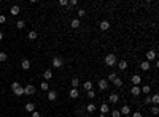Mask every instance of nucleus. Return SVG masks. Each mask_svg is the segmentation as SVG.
<instances>
[{
    "label": "nucleus",
    "mask_w": 159,
    "mask_h": 117,
    "mask_svg": "<svg viewBox=\"0 0 159 117\" xmlns=\"http://www.w3.org/2000/svg\"><path fill=\"white\" fill-rule=\"evenodd\" d=\"M105 65L107 66H115L116 65V55L115 54H107L105 55Z\"/></svg>",
    "instance_id": "obj_1"
},
{
    "label": "nucleus",
    "mask_w": 159,
    "mask_h": 117,
    "mask_svg": "<svg viewBox=\"0 0 159 117\" xmlns=\"http://www.w3.org/2000/svg\"><path fill=\"white\" fill-rule=\"evenodd\" d=\"M132 82H134V85H138V84L142 82V76L134 74V76H132Z\"/></svg>",
    "instance_id": "obj_14"
},
{
    "label": "nucleus",
    "mask_w": 159,
    "mask_h": 117,
    "mask_svg": "<svg viewBox=\"0 0 159 117\" xmlns=\"http://www.w3.org/2000/svg\"><path fill=\"white\" fill-rule=\"evenodd\" d=\"M37 38V32L35 30H30L29 32V40H35Z\"/></svg>",
    "instance_id": "obj_30"
},
{
    "label": "nucleus",
    "mask_w": 159,
    "mask_h": 117,
    "mask_svg": "<svg viewBox=\"0 0 159 117\" xmlns=\"http://www.w3.org/2000/svg\"><path fill=\"white\" fill-rule=\"evenodd\" d=\"M84 117H91V116H84Z\"/></svg>",
    "instance_id": "obj_47"
},
{
    "label": "nucleus",
    "mask_w": 159,
    "mask_h": 117,
    "mask_svg": "<svg viewBox=\"0 0 159 117\" xmlns=\"http://www.w3.org/2000/svg\"><path fill=\"white\" fill-rule=\"evenodd\" d=\"M21 66H22V70H29V68H30V60H29V59H22Z\"/></svg>",
    "instance_id": "obj_10"
},
{
    "label": "nucleus",
    "mask_w": 159,
    "mask_h": 117,
    "mask_svg": "<svg viewBox=\"0 0 159 117\" xmlns=\"http://www.w3.org/2000/svg\"><path fill=\"white\" fill-rule=\"evenodd\" d=\"M43 78H45L46 81H49V79L53 78V71H51V70H46V71L43 73Z\"/></svg>",
    "instance_id": "obj_18"
},
{
    "label": "nucleus",
    "mask_w": 159,
    "mask_h": 117,
    "mask_svg": "<svg viewBox=\"0 0 159 117\" xmlns=\"http://www.w3.org/2000/svg\"><path fill=\"white\" fill-rule=\"evenodd\" d=\"M6 21V18H5V16H3V14H0V24H3V22H5Z\"/></svg>",
    "instance_id": "obj_42"
},
{
    "label": "nucleus",
    "mask_w": 159,
    "mask_h": 117,
    "mask_svg": "<svg viewBox=\"0 0 159 117\" xmlns=\"http://www.w3.org/2000/svg\"><path fill=\"white\" fill-rule=\"evenodd\" d=\"M13 93H14V95H18V96H21V95H24V89H22V87H18L16 90H13Z\"/></svg>",
    "instance_id": "obj_23"
},
{
    "label": "nucleus",
    "mask_w": 159,
    "mask_h": 117,
    "mask_svg": "<svg viewBox=\"0 0 159 117\" xmlns=\"http://www.w3.org/2000/svg\"><path fill=\"white\" fill-rule=\"evenodd\" d=\"M40 89H42V90H46V92H48V82H42V84H40Z\"/></svg>",
    "instance_id": "obj_33"
},
{
    "label": "nucleus",
    "mask_w": 159,
    "mask_h": 117,
    "mask_svg": "<svg viewBox=\"0 0 159 117\" xmlns=\"http://www.w3.org/2000/svg\"><path fill=\"white\" fill-rule=\"evenodd\" d=\"M99 29L105 32V30L110 29V22H108V21H100V22H99Z\"/></svg>",
    "instance_id": "obj_5"
},
{
    "label": "nucleus",
    "mask_w": 159,
    "mask_h": 117,
    "mask_svg": "<svg viewBox=\"0 0 159 117\" xmlns=\"http://www.w3.org/2000/svg\"><path fill=\"white\" fill-rule=\"evenodd\" d=\"M96 109H97V108H96V105H94V103H89V105L86 106V111L89 112V114H91V112H94Z\"/></svg>",
    "instance_id": "obj_21"
},
{
    "label": "nucleus",
    "mask_w": 159,
    "mask_h": 117,
    "mask_svg": "<svg viewBox=\"0 0 159 117\" xmlns=\"http://www.w3.org/2000/svg\"><path fill=\"white\" fill-rule=\"evenodd\" d=\"M111 117H121V112L118 111V109H113V111H111Z\"/></svg>",
    "instance_id": "obj_31"
},
{
    "label": "nucleus",
    "mask_w": 159,
    "mask_h": 117,
    "mask_svg": "<svg viewBox=\"0 0 159 117\" xmlns=\"http://www.w3.org/2000/svg\"><path fill=\"white\" fill-rule=\"evenodd\" d=\"M113 84L116 85V87H121V85H123V79H121L119 76H118V78H116V79H115V81H113Z\"/></svg>",
    "instance_id": "obj_25"
},
{
    "label": "nucleus",
    "mask_w": 159,
    "mask_h": 117,
    "mask_svg": "<svg viewBox=\"0 0 159 117\" xmlns=\"http://www.w3.org/2000/svg\"><path fill=\"white\" fill-rule=\"evenodd\" d=\"M119 112H121V114H124V116H129V112H130V108H129V106H126V105H124L123 108L119 109Z\"/></svg>",
    "instance_id": "obj_16"
},
{
    "label": "nucleus",
    "mask_w": 159,
    "mask_h": 117,
    "mask_svg": "<svg viewBox=\"0 0 159 117\" xmlns=\"http://www.w3.org/2000/svg\"><path fill=\"white\" fill-rule=\"evenodd\" d=\"M158 112H159L158 106H154V108H151V114H158Z\"/></svg>",
    "instance_id": "obj_39"
},
{
    "label": "nucleus",
    "mask_w": 159,
    "mask_h": 117,
    "mask_svg": "<svg viewBox=\"0 0 159 117\" xmlns=\"http://www.w3.org/2000/svg\"><path fill=\"white\" fill-rule=\"evenodd\" d=\"M140 90L143 93H146V95H150V90H151V87L150 85H143V87H140Z\"/></svg>",
    "instance_id": "obj_28"
},
{
    "label": "nucleus",
    "mask_w": 159,
    "mask_h": 117,
    "mask_svg": "<svg viewBox=\"0 0 159 117\" xmlns=\"http://www.w3.org/2000/svg\"><path fill=\"white\" fill-rule=\"evenodd\" d=\"M130 117H143V116H142V112H138V111H137V112H134V114L130 116Z\"/></svg>",
    "instance_id": "obj_41"
},
{
    "label": "nucleus",
    "mask_w": 159,
    "mask_h": 117,
    "mask_svg": "<svg viewBox=\"0 0 159 117\" xmlns=\"http://www.w3.org/2000/svg\"><path fill=\"white\" fill-rule=\"evenodd\" d=\"M76 3H78V2H76V0H69V5H70V6H75Z\"/></svg>",
    "instance_id": "obj_40"
},
{
    "label": "nucleus",
    "mask_w": 159,
    "mask_h": 117,
    "mask_svg": "<svg viewBox=\"0 0 159 117\" xmlns=\"http://www.w3.org/2000/svg\"><path fill=\"white\" fill-rule=\"evenodd\" d=\"M108 89V81L107 79H99V90H107Z\"/></svg>",
    "instance_id": "obj_4"
},
{
    "label": "nucleus",
    "mask_w": 159,
    "mask_h": 117,
    "mask_svg": "<svg viewBox=\"0 0 159 117\" xmlns=\"http://www.w3.org/2000/svg\"><path fill=\"white\" fill-rule=\"evenodd\" d=\"M108 112H110V108H108L107 103H103V105L100 106V114H108Z\"/></svg>",
    "instance_id": "obj_13"
},
{
    "label": "nucleus",
    "mask_w": 159,
    "mask_h": 117,
    "mask_svg": "<svg viewBox=\"0 0 159 117\" xmlns=\"http://www.w3.org/2000/svg\"><path fill=\"white\" fill-rule=\"evenodd\" d=\"M118 68H119L121 71H124V70L127 68V62H126V60H121V62L118 63Z\"/></svg>",
    "instance_id": "obj_17"
},
{
    "label": "nucleus",
    "mask_w": 159,
    "mask_h": 117,
    "mask_svg": "<svg viewBox=\"0 0 159 117\" xmlns=\"http://www.w3.org/2000/svg\"><path fill=\"white\" fill-rule=\"evenodd\" d=\"M57 98V92L56 90H48V100L49 101H54Z\"/></svg>",
    "instance_id": "obj_7"
},
{
    "label": "nucleus",
    "mask_w": 159,
    "mask_h": 117,
    "mask_svg": "<svg viewBox=\"0 0 159 117\" xmlns=\"http://www.w3.org/2000/svg\"><path fill=\"white\" fill-rule=\"evenodd\" d=\"M26 111H29V112H33V111H35V105H33L32 101H30V103H27V105H26Z\"/></svg>",
    "instance_id": "obj_20"
},
{
    "label": "nucleus",
    "mask_w": 159,
    "mask_h": 117,
    "mask_svg": "<svg viewBox=\"0 0 159 117\" xmlns=\"http://www.w3.org/2000/svg\"><path fill=\"white\" fill-rule=\"evenodd\" d=\"M6 59H8V55H6V52H0V62H5Z\"/></svg>",
    "instance_id": "obj_32"
},
{
    "label": "nucleus",
    "mask_w": 159,
    "mask_h": 117,
    "mask_svg": "<svg viewBox=\"0 0 159 117\" xmlns=\"http://www.w3.org/2000/svg\"><path fill=\"white\" fill-rule=\"evenodd\" d=\"M32 117H40V112H37V111H33V112H32Z\"/></svg>",
    "instance_id": "obj_43"
},
{
    "label": "nucleus",
    "mask_w": 159,
    "mask_h": 117,
    "mask_svg": "<svg viewBox=\"0 0 159 117\" xmlns=\"http://www.w3.org/2000/svg\"><path fill=\"white\" fill-rule=\"evenodd\" d=\"M19 11H21V10H19V6L18 5H13L11 10H10V14H11V16H18Z\"/></svg>",
    "instance_id": "obj_8"
},
{
    "label": "nucleus",
    "mask_w": 159,
    "mask_h": 117,
    "mask_svg": "<svg viewBox=\"0 0 159 117\" xmlns=\"http://www.w3.org/2000/svg\"><path fill=\"white\" fill-rule=\"evenodd\" d=\"M72 27H73V29H78V27H80V19H76V18L72 19Z\"/></svg>",
    "instance_id": "obj_26"
},
{
    "label": "nucleus",
    "mask_w": 159,
    "mask_h": 117,
    "mask_svg": "<svg viewBox=\"0 0 159 117\" xmlns=\"http://www.w3.org/2000/svg\"><path fill=\"white\" fill-rule=\"evenodd\" d=\"M10 87H11V90H16L18 87H21V85H19V82H13V84L10 85Z\"/></svg>",
    "instance_id": "obj_34"
},
{
    "label": "nucleus",
    "mask_w": 159,
    "mask_h": 117,
    "mask_svg": "<svg viewBox=\"0 0 159 117\" xmlns=\"http://www.w3.org/2000/svg\"><path fill=\"white\" fill-rule=\"evenodd\" d=\"M83 87L86 89V90H92V82H91V81H84Z\"/></svg>",
    "instance_id": "obj_24"
},
{
    "label": "nucleus",
    "mask_w": 159,
    "mask_h": 117,
    "mask_svg": "<svg viewBox=\"0 0 159 117\" xmlns=\"http://www.w3.org/2000/svg\"><path fill=\"white\" fill-rule=\"evenodd\" d=\"M69 95H70V98H78L80 96V90L78 89H70V92H69Z\"/></svg>",
    "instance_id": "obj_6"
},
{
    "label": "nucleus",
    "mask_w": 159,
    "mask_h": 117,
    "mask_svg": "<svg viewBox=\"0 0 159 117\" xmlns=\"http://www.w3.org/2000/svg\"><path fill=\"white\" fill-rule=\"evenodd\" d=\"M78 16H80V18H84V16H86V11H84L83 8H81V10H78Z\"/></svg>",
    "instance_id": "obj_35"
},
{
    "label": "nucleus",
    "mask_w": 159,
    "mask_h": 117,
    "mask_svg": "<svg viewBox=\"0 0 159 117\" xmlns=\"http://www.w3.org/2000/svg\"><path fill=\"white\" fill-rule=\"evenodd\" d=\"M108 100H110L111 103H118V100H119V96H118V93H111V95L108 96Z\"/></svg>",
    "instance_id": "obj_19"
},
{
    "label": "nucleus",
    "mask_w": 159,
    "mask_h": 117,
    "mask_svg": "<svg viewBox=\"0 0 159 117\" xmlns=\"http://www.w3.org/2000/svg\"><path fill=\"white\" fill-rule=\"evenodd\" d=\"M151 103H153V105H158L159 103V95L158 93H154V95L151 96Z\"/></svg>",
    "instance_id": "obj_27"
},
{
    "label": "nucleus",
    "mask_w": 159,
    "mask_h": 117,
    "mask_svg": "<svg viewBox=\"0 0 159 117\" xmlns=\"http://www.w3.org/2000/svg\"><path fill=\"white\" fill-rule=\"evenodd\" d=\"M143 103H145V105H150V103H151V96L148 95L146 98H145V101H143Z\"/></svg>",
    "instance_id": "obj_38"
},
{
    "label": "nucleus",
    "mask_w": 159,
    "mask_h": 117,
    "mask_svg": "<svg viewBox=\"0 0 159 117\" xmlns=\"http://www.w3.org/2000/svg\"><path fill=\"white\" fill-rule=\"evenodd\" d=\"M24 93H26V95H33V93H35V87H33L32 84L26 85V87H24Z\"/></svg>",
    "instance_id": "obj_3"
},
{
    "label": "nucleus",
    "mask_w": 159,
    "mask_h": 117,
    "mask_svg": "<svg viewBox=\"0 0 159 117\" xmlns=\"http://www.w3.org/2000/svg\"><path fill=\"white\" fill-rule=\"evenodd\" d=\"M16 27H18L19 30H22V29L26 27V22L24 21H18V22H16Z\"/></svg>",
    "instance_id": "obj_29"
},
{
    "label": "nucleus",
    "mask_w": 159,
    "mask_h": 117,
    "mask_svg": "<svg viewBox=\"0 0 159 117\" xmlns=\"http://www.w3.org/2000/svg\"><path fill=\"white\" fill-rule=\"evenodd\" d=\"M116 78H118V74H116V73H113V71H111L110 74L107 76V81H111V82H113V81H115V79H116Z\"/></svg>",
    "instance_id": "obj_22"
},
{
    "label": "nucleus",
    "mask_w": 159,
    "mask_h": 117,
    "mask_svg": "<svg viewBox=\"0 0 159 117\" xmlns=\"http://www.w3.org/2000/svg\"><path fill=\"white\" fill-rule=\"evenodd\" d=\"M59 5H60V6H65V5H69V0H60V2H59Z\"/></svg>",
    "instance_id": "obj_37"
},
{
    "label": "nucleus",
    "mask_w": 159,
    "mask_h": 117,
    "mask_svg": "<svg viewBox=\"0 0 159 117\" xmlns=\"http://www.w3.org/2000/svg\"><path fill=\"white\" fill-rule=\"evenodd\" d=\"M124 117H130V116H124Z\"/></svg>",
    "instance_id": "obj_46"
},
{
    "label": "nucleus",
    "mask_w": 159,
    "mask_h": 117,
    "mask_svg": "<svg viewBox=\"0 0 159 117\" xmlns=\"http://www.w3.org/2000/svg\"><path fill=\"white\" fill-rule=\"evenodd\" d=\"M78 85H80L78 76H73V78H72V89H78Z\"/></svg>",
    "instance_id": "obj_12"
},
{
    "label": "nucleus",
    "mask_w": 159,
    "mask_h": 117,
    "mask_svg": "<svg viewBox=\"0 0 159 117\" xmlns=\"http://www.w3.org/2000/svg\"><path fill=\"white\" fill-rule=\"evenodd\" d=\"M130 93H132L134 96H138L142 93V90H140V87H138V85H134L132 89H130Z\"/></svg>",
    "instance_id": "obj_11"
},
{
    "label": "nucleus",
    "mask_w": 159,
    "mask_h": 117,
    "mask_svg": "<svg viewBox=\"0 0 159 117\" xmlns=\"http://www.w3.org/2000/svg\"><path fill=\"white\" fill-rule=\"evenodd\" d=\"M62 65H64V60L60 57H54L53 59V66H54V68H60Z\"/></svg>",
    "instance_id": "obj_2"
},
{
    "label": "nucleus",
    "mask_w": 159,
    "mask_h": 117,
    "mask_svg": "<svg viewBox=\"0 0 159 117\" xmlns=\"http://www.w3.org/2000/svg\"><path fill=\"white\" fill-rule=\"evenodd\" d=\"M99 117H107V114H100V116H99Z\"/></svg>",
    "instance_id": "obj_45"
},
{
    "label": "nucleus",
    "mask_w": 159,
    "mask_h": 117,
    "mask_svg": "<svg viewBox=\"0 0 159 117\" xmlns=\"http://www.w3.org/2000/svg\"><path fill=\"white\" fill-rule=\"evenodd\" d=\"M140 68L143 70V71H148V70H150V62H146V60H145V62H140Z\"/></svg>",
    "instance_id": "obj_15"
},
{
    "label": "nucleus",
    "mask_w": 159,
    "mask_h": 117,
    "mask_svg": "<svg viewBox=\"0 0 159 117\" xmlns=\"http://www.w3.org/2000/svg\"><path fill=\"white\" fill-rule=\"evenodd\" d=\"M156 59V52L154 51H148L146 52V62H151V60Z\"/></svg>",
    "instance_id": "obj_9"
},
{
    "label": "nucleus",
    "mask_w": 159,
    "mask_h": 117,
    "mask_svg": "<svg viewBox=\"0 0 159 117\" xmlns=\"http://www.w3.org/2000/svg\"><path fill=\"white\" fill-rule=\"evenodd\" d=\"M2 40H3V33L0 32V41H2Z\"/></svg>",
    "instance_id": "obj_44"
},
{
    "label": "nucleus",
    "mask_w": 159,
    "mask_h": 117,
    "mask_svg": "<svg viewBox=\"0 0 159 117\" xmlns=\"http://www.w3.org/2000/svg\"><path fill=\"white\" fill-rule=\"evenodd\" d=\"M87 96H89V98H94V96H96V92H94V90H87Z\"/></svg>",
    "instance_id": "obj_36"
}]
</instances>
